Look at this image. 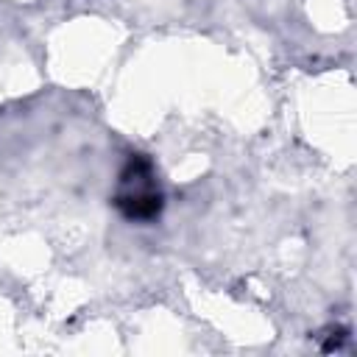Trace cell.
Instances as JSON below:
<instances>
[{
    "instance_id": "6da1fadb",
    "label": "cell",
    "mask_w": 357,
    "mask_h": 357,
    "mask_svg": "<svg viewBox=\"0 0 357 357\" xmlns=\"http://www.w3.org/2000/svg\"><path fill=\"white\" fill-rule=\"evenodd\" d=\"M162 204H165V198H162V190L156 184V173H153L151 159L142 153H134L120 173L114 206L128 220L151 223L159 218Z\"/></svg>"
}]
</instances>
